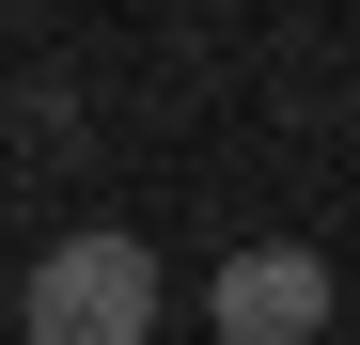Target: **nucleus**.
<instances>
[{
  "instance_id": "f03ea898",
  "label": "nucleus",
  "mask_w": 360,
  "mask_h": 345,
  "mask_svg": "<svg viewBox=\"0 0 360 345\" xmlns=\"http://www.w3.org/2000/svg\"><path fill=\"white\" fill-rule=\"evenodd\" d=\"M329 251H297V236H251V251H219V282H204V314H219V345H314L329 330Z\"/></svg>"
},
{
  "instance_id": "f257e3e1",
  "label": "nucleus",
  "mask_w": 360,
  "mask_h": 345,
  "mask_svg": "<svg viewBox=\"0 0 360 345\" xmlns=\"http://www.w3.org/2000/svg\"><path fill=\"white\" fill-rule=\"evenodd\" d=\"M16 314H32V345H141L157 330V251L141 236H63Z\"/></svg>"
}]
</instances>
